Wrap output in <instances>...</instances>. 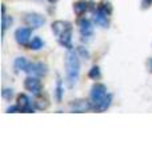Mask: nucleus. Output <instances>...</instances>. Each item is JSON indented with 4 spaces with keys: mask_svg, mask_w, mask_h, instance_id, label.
Here are the masks:
<instances>
[{
    "mask_svg": "<svg viewBox=\"0 0 152 160\" xmlns=\"http://www.w3.org/2000/svg\"><path fill=\"white\" fill-rule=\"evenodd\" d=\"M107 96H108V93H107V88H105L104 84L96 83L92 87V89H91V103L94 106V109L98 108Z\"/></svg>",
    "mask_w": 152,
    "mask_h": 160,
    "instance_id": "obj_2",
    "label": "nucleus"
},
{
    "mask_svg": "<svg viewBox=\"0 0 152 160\" xmlns=\"http://www.w3.org/2000/svg\"><path fill=\"white\" fill-rule=\"evenodd\" d=\"M27 67H28V63H27V60H25L24 58H18L16 60H15V63H13V68H15V71L16 72L25 71Z\"/></svg>",
    "mask_w": 152,
    "mask_h": 160,
    "instance_id": "obj_14",
    "label": "nucleus"
},
{
    "mask_svg": "<svg viewBox=\"0 0 152 160\" xmlns=\"http://www.w3.org/2000/svg\"><path fill=\"white\" fill-rule=\"evenodd\" d=\"M42 47H43V42H42V39L40 38H33L32 42L29 43V48L35 49V51H36V49H40Z\"/></svg>",
    "mask_w": 152,
    "mask_h": 160,
    "instance_id": "obj_18",
    "label": "nucleus"
},
{
    "mask_svg": "<svg viewBox=\"0 0 152 160\" xmlns=\"http://www.w3.org/2000/svg\"><path fill=\"white\" fill-rule=\"evenodd\" d=\"M89 6L91 4L87 2H78V3L73 4V12L78 15V16H82V15L89 8Z\"/></svg>",
    "mask_w": 152,
    "mask_h": 160,
    "instance_id": "obj_13",
    "label": "nucleus"
},
{
    "mask_svg": "<svg viewBox=\"0 0 152 160\" xmlns=\"http://www.w3.org/2000/svg\"><path fill=\"white\" fill-rule=\"evenodd\" d=\"M98 9H99V11H101L103 13L108 15V16H109L111 13H112V6H111V3H109V2H105V0H103V2L99 4Z\"/></svg>",
    "mask_w": 152,
    "mask_h": 160,
    "instance_id": "obj_15",
    "label": "nucleus"
},
{
    "mask_svg": "<svg viewBox=\"0 0 152 160\" xmlns=\"http://www.w3.org/2000/svg\"><path fill=\"white\" fill-rule=\"evenodd\" d=\"M25 72H27L29 76L42 78V76H45V75H47L48 68L44 63H32V64H28Z\"/></svg>",
    "mask_w": 152,
    "mask_h": 160,
    "instance_id": "obj_4",
    "label": "nucleus"
},
{
    "mask_svg": "<svg viewBox=\"0 0 152 160\" xmlns=\"http://www.w3.org/2000/svg\"><path fill=\"white\" fill-rule=\"evenodd\" d=\"M69 108H71V111H72V112L82 113V112L91 111V109L94 108V106H92V103L88 102V100H85V99H78V100L71 102Z\"/></svg>",
    "mask_w": 152,
    "mask_h": 160,
    "instance_id": "obj_3",
    "label": "nucleus"
},
{
    "mask_svg": "<svg viewBox=\"0 0 152 160\" xmlns=\"http://www.w3.org/2000/svg\"><path fill=\"white\" fill-rule=\"evenodd\" d=\"M62 93H63L62 82H60V80H58V88H56V99H58V102H62Z\"/></svg>",
    "mask_w": 152,
    "mask_h": 160,
    "instance_id": "obj_21",
    "label": "nucleus"
},
{
    "mask_svg": "<svg viewBox=\"0 0 152 160\" xmlns=\"http://www.w3.org/2000/svg\"><path fill=\"white\" fill-rule=\"evenodd\" d=\"M16 104L20 107L22 112H33V109H32V107H31V103H29V99L25 96L24 93H20L19 96H18Z\"/></svg>",
    "mask_w": 152,
    "mask_h": 160,
    "instance_id": "obj_10",
    "label": "nucleus"
},
{
    "mask_svg": "<svg viewBox=\"0 0 152 160\" xmlns=\"http://www.w3.org/2000/svg\"><path fill=\"white\" fill-rule=\"evenodd\" d=\"M111 102H112V96H111V95L108 93V96L104 99V102L101 103L98 108H96V111H98V112H104L105 109H107V108L111 106Z\"/></svg>",
    "mask_w": 152,
    "mask_h": 160,
    "instance_id": "obj_17",
    "label": "nucleus"
},
{
    "mask_svg": "<svg viewBox=\"0 0 152 160\" xmlns=\"http://www.w3.org/2000/svg\"><path fill=\"white\" fill-rule=\"evenodd\" d=\"M48 106H49L48 100L44 99V98H40V96L36 99V102H35V107H36V109H40V111H44V109H47Z\"/></svg>",
    "mask_w": 152,
    "mask_h": 160,
    "instance_id": "obj_16",
    "label": "nucleus"
},
{
    "mask_svg": "<svg viewBox=\"0 0 152 160\" xmlns=\"http://www.w3.org/2000/svg\"><path fill=\"white\" fill-rule=\"evenodd\" d=\"M7 112H8V113H11V112H22V109H20V107L16 104V106H13V107H9V108L7 109Z\"/></svg>",
    "mask_w": 152,
    "mask_h": 160,
    "instance_id": "obj_23",
    "label": "nucleus"
},
{
    "mask_svg": "<svg viewBox=\"0 0 152 160\" xmlns=\"http://www.w3.org/2000/svg\"><path fill=\"white\" fill-rule=\"evenodd\" d=\"M69 26H71V24H69L68 22H63V20H56V22H53V23H52V31H53V33L59 38L60 35H62Z\"/></svg>",
    "mask_w": 152,
    "mask_h": 160,
    "instance_id": "obj_11",
    "label": "nucleus"
},
{
    "mask_svg": "<svg viewBox=\"0 0 152 160\" xmlns=\"http://www.w3.org/2000/svg\"><path fill=\"white\" fill-rule=\"evenodd\" d=\"M88 76L91 78V79H94V80H98L99 78H100V69H99V67H92L89 69V73H88Z\"/></svg>",
    "mask_w": 152,
    "mask_h": 160,
    "instance_id": "obj_19",
    "label": "nucleus"
},
{
    "mask_svg": "<svg viewBox=\"0 0 152 160\" xmlns=\"http://www.w3.org/2000/svg\"><path fill=\"white\" fill-rule=\"evenodd\" d=\"M48 2H49V3H56L58 0H48Z\"/></svg>",
    "mask_w": 152,
    "mask_h": 160,
    "instance_id": "obj_26",
    "label": "nucleus"
},
{
    "mask_svg": "<svg viewBox=\"0 0 152 160\" xmlns=\"http://www.w3.org/2000/svg\"><path fill=\"white\" fill-rule=\"evenodd\" d=\"M79 29H80V33L83 35V36H91L94 32V27L91 22L88 19H80L79 20Z\"/></svg>",
    "mask_w": 152,
    "mask_h": 160,
    "instance_id": "obj_9",
    "label": "nucleus"
},
{
    "mask_svg": "<svg viewBox=\"0 0 152 160\" xmlns=\"http://www.w3.org/2000/svg\"><path fill=\"white\" fill-rule=\"evenodd\" d=\"M24 23L27 24L29 28H39L45 23V19H44V16H42V15H39V13H28L27 16L24 18Z\"/></svg>",
    "mask_w": 152,
    "mask_h": 160,
    "instance_id": "obj_6",
    "label": "nucleus"
},
{
    "mask_svg": "<svg viewBox=\"0 0 152 160\" xmlns=\"http://www.w3.org/2000/svg\"><path fill=\"white\" fill-rule=\"evenodd\" d=\"M12 95H13V92H12V89H9V88L3 89V92H2V96L6 99V100H11Z\"/></svg>",
    "mask_w": 152,
    "mask_h": 160,
    "instance_id": "obj_22",
    "label": "nucleus"
},
{
    "mask_svg": "<svg viewBox=\"0 0 152 160\" xmlns=\"http://www.w3.org/2000/svg\"><path fill=\"white\" fill-rule=\"evenodd\" d=\"M31 29L32 28H19L15 32V39L20 46H27L29 38H31Z\"/></svg>",
    "mask_w": 152,
    "mask_h": 160,
    "instance_id": "obj_7",
    "label": "nucleus"
},
{
    "mask_svg": "<svg viewBox=\"0 0 152 160\" xmlns=\"http://www.w3.org/2000/svg\"><path fill=\"white\" fill-rule=\"evenodd\" d=\"M2 19H3V32H6V29L8 28L9 24H12V18H8L6 15V12H4Z\"/></svg>",
    "mask_w": 152,
    "mask_h": 160,
    "instance_id": "obj_20",
    "label": "nucleus"
},
{
    "mask_svg": "<svg viewBox=\"0 0 152 160\" xmlns=\"http://www.w3.org/2000/svg\"><path fill=\"white\" fill-rule=\"evenodd\" d=\"M65 68H67V80L69 87L78 82L79 73H80V63L79 58L72 49H68L67 55H65Z\"/></svg>",
    "mask_w": 152,
    "mask_h": 160,
    "instance_id": "obj_1",
    "label": "nucleus"
},
{
    "mask_svg": "<svg viewBox=\"0 0 152 160\" xmlns=\"http://www.w3.org/2000/svg\"><path fill=\"white\" fill-rule=\"evenodd\" d=\"M94 20H95V23L98 24V26H100V27H108V15H105V13H103L101 11H96L95 12V15H94Z\"/></svg>",
    "mask_w": 152,
    "mask_h": 160,
    "instance_id": "obj_12",
    "label": "nucleus"
},
{
    "mask_svg": "<svg viewBox=\"0 0 152 160\" xmlns=\"http://www.w3.org/2000/svg\"><path fill=\"white\" fill-rule=\"evenodd\" d=\"M24 87L27 91L36 95V96H39L40 92H42V83L36 76H28L24 82Z\"/></svg>",
    "mask_w": 152,
    "mask_h": 160,
    "instance_id": "obj_5",
    "label": "nucleus"
},
{
    "mask_svg": "<svg viewBox=\"0 0 152 160\" xmlns=\"http://www.w3.org/2000/svg\"><path fill=\"white\" fill-rule=\"evenodd\" d=\"M71 39H72V26H69L65 31L59 36V42L63 47L72 49V43H71Z\"/></svg>",
    "mask_w": 152,
    "mask_h": 160,
    "instance_id": "obj_8",
    "label": "nucleus"
},
{
    "mask_svg": "<svg viewBox=\"0 0 152 160\" xmlns=\"http://www.w3.org/2000/svg\"><path fill=\"white\" fill-rule=\"evenodd\" d=\"M152 3V0H143V8H147Z\"/></svg>",
    "mask_w": 152,
    "mask_h": 160,
    "instance_id": "obj_25",
    "label": "nucleus"
},
{
    "mask_svg": "<svg viewBox=\"0 0 152 160\" xmlns=\"http://www.w3.org/2000/svg\"><path fill=\"white\" fill-rule=\"evenodd\" d=\"M147 68H148L149 72H152V58L148 60V62H147Z\"/></svg>",
    "mask_w": 152,
    "mask_h": 160,
    "instance_id": "obj_24",
    "label": "nucleus"
}]
</instances>
